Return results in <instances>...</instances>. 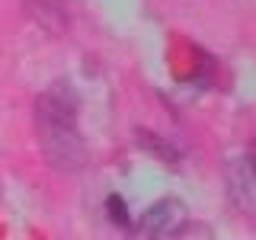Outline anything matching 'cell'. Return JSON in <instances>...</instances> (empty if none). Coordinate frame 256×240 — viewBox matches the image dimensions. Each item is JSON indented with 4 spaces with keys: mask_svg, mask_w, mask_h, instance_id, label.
<instances>
[{
    "mask_svg": "<svg viewBox=\"0 0 256 240\" xmlns=\"http://www.w3.org/2000/svg\"><path fill=\"white\" fill-rule=\"evenodd\" d=\"M42 154L58 170H77L84 164V141L77 134V96L70 86L54 84L36 106Z\"/></svg>",
    "mask_w": 256,
    "mask_h": 240,
    "instance_id": "cell-1",
    "label": "cell"
},
{
    "mask_svg": "<svg viewBox=\"0 0 256 240\" xmlns=\"http://www.w3.org/2000/svg\"><path fill=\"white\" fill-rule=\"evenodd\" d=\"M228 192L244 212H256V154L237 157L228 166Z\"/></svg>",
    "mask_w": 256,
    "mask_h": 240,
    "instance_id": "cell-2",
    "label": "cell"
},
{
    "mask_svg": "<svg viewBox=\"0 0 256 240\" xmlns=\"http://www.w3.org/2000/svg\"><path fill=\"white\" fill-rule=\"evenodd\" d=\"M186 224V208H182L176 198H160L144 212L141 228L148 237H170Z\"/></svg>",
    "mask_w": 256,
    "mask_h": 240,
    "instance_id": "cell-3",
    "label": "cell"
},
{
    "mask_svg": "<svg viewBox=\"0 0 256 240\" xmlns=\"http://www.w3.org/2000/svg\"><path fill=\"white\" fill-rule=\"evenodd\" d=\"M106 212H109V218L116 221V224H128V208H125V198H118V196H109V202H106Z\"/></svg>",
    "mask_w": 256,
    "mask_h": 240,
    "instance_id": "cell-4",
    "label": "cell"
}]
</instances>
